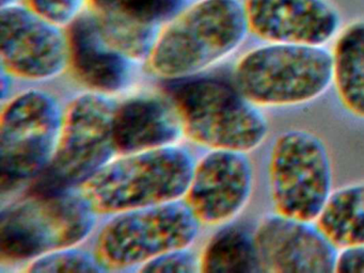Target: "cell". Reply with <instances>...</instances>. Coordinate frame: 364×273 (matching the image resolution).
Listing matches in <instances>:
<instances>
[{"label":"cell","mask_w":364,"mask_h":273,"mask_svg":"<svg viewBox=\"0 0 364 273\" xmlns=\"http://www.w3.org/2000/svg\"><path fill=\"white\" fill-rule=\"evenodd\" d=\"M268 183L274 213L315 222L332 191V166L321 138L306 129L277 136L268 161Z\"/></svg>","instance_id":"obj_7"},{"label":"cell","mask_w":364,"mask_h":273,"mask_svg":"<svg viewBox=\"0 0 364 273\" xmlns=\"http://www.w3.org/2000/svg\"><path fill=\"white\" fill-rule=\"evenodd\" d=\"M183 129L173 104L159 98L139 97L117 108L112 134L116 149L134 154L170 144Z\"/></svg>","instance_id":"obj_15"},{"label":"cell","mask_w":364,"mask_h":273,"mask_svg":"<svg viewBox=\"0 0 364 273\" xmlns=\"http://www.w3.org/2000/svg\"><path fill=\"white\" fill-rule=\"evenodd\" d=\"M4 70L28 80H46L69 68L68 32L25 2L0 8Z\"/></svg>","instance_id":"obj_10"},{"label":"cell","mask_w":364,"mask_h":273,"mask_svg":"<svg viewBox=\"0 0 364 273\" xmlns=\"http://www.w3.org/2000/svg\"><path fill=\"white\" fill-rule=\"evenodd\" d=\"M63 117L50 94L31 91L8 105L1 119V187L39 176L58 144Z\"/></svg>","instance_id":"obj_9"},{"label":"cell","mask_w":364,"mask_h":273,"mask_svg":"<svg viewBox=\"0 0 364 273\" xmlns=\"http://www.w3.org/2000/svg\"><path fill=\"white\" fill-rule=\"evenodd\" d=\"M262 272H336L338 249L315 222L274 213L255 230Z\"/></svg>","instance_id":"obj_11"},{"label":"cell","mask_w":364,"mask_h":273,"mask_svg":"<svg viewBox=\"0 0 364 273\" xmlns=\"http://www.w3.org/2000/svg\"><path fill=\"white\" fill-rule=\"evenodd\" d=\"M242 0H197L163 26L149 58L157 76H193L235 53L248 36Z\"/></svg>","instance_id":"obj_1"},{"label":"cell","mask_w":364,"mask_h":273,"mask_svg":"<svg viewBox=\"0 0 364 273\" xmlns=\"http://www.w3.org/2000/svg\"><path fill=\"white\" fill-rule=\"evenodd\" d=\"M336 272L364 273V245L338 250Z\"/></svg>","instance_id":"obj_23"},{"label":"cell","mask_w":364,"mask_h":273,"mask_svg":"<svg viewBox=\"0 0 364 273\" xmlns=\"http://www.w3.org/2000/svg\"><path fill=\"white\" fill-rule=\"evenodd\" d=\"M315 223L338 250L364 245V181L332 191Z\"/></svg>","instance_id":"obj_17"},{"label":"cell","mask_w":364,"mask_h":273,"mask_svg":"<svg viewBox=\"0 0 364 273\" xmlns=\"http://www.w3.org/2000/svg\"><path fill=\"white\" fill-rule=\"evenodd\" d=\"M44 18L67 28L89 9V0H24Z\"/></svg>","instance_id":"obj_21"},{"label":"cell","mask_w":364,"mask_h":273,"mask_svg":"<svg viewBox=\"0 0 364 273\" xmlns=\"http://www.w3.org/2000/svg\"><path fill=\"white\" fill-rule=\"evenodd\" d=\"M95 209L82 196L33 194L4 211L1 255L10 260L41 257L84 240L95 225Z\"/></svg>","instance_id":"obj_6"},{"label":"cell","mask_w":364,"mask_h":273,"mask_svg":"<svg viewBox=\"0 0 364 273\" xmlns=\"http://www.w3.org/2000/svg\"><path fill=\"white\" fill-rule=\"evenodd\" d=\"M28 270L36 272H95L104 270V268L97 259H92L82 252L65 249L38 257Z\"/></svg>","instance_id":"obj_20"},{"label":"cell","mask_w":364,"mask_h":273,"mask_svg":"<svg viewBox=\"0 0 364 273\" xmlns=\"http://www.w3.org/2000/svg\"><path fill=\"white\" fill-rule=\"evenodd\" d=\"M197 262L184 250L169 252L144 264V272H193L197 271Z\"/></svg>","instance_id":"obj_22"},{"label":"cell","mask_w":364,"mask_h":273,"mask_svg":"<svg viewBox=\"0 0 364 273\" xmlns=\"http://www.w3.org/2000/svg\"><path fill=\"white\" fill-rule=\"evenodd\" d=\"M171 96L183 128L201 144L248 154L267 138V119L235 83L197 79L178 83Z\"/></svg>","instance_id":"obj_4"},{"label":"cell","mask_w":364,"mask_h":273,"mask_svg":"<svg viewBox=\"0 0 364 273\" xmlns=\"http://www.w3.org/2000/svg\"><path fill=\"white\" fill-rule=\"evenodd\" d=\"M234 83L257 107L308 104L332 85V53L323 46L267 43L240 58Z\"/></svg>","instance_id":"obj_2"},{"label":"cell","mask_w":364,"mask_h":273,"mask_svg":"<svg viewBox=\"0 0 364 273\" xmlns=\"http://www.w3.org/2000/svg\"><path fill=\"white\" fill-rule=\"evenodd\" d=\"M18 2H24V0H1V6H10V4H18Z\"/></svg>","instance_id":"obj_24"},{"label":"cell","mask_w":364,"mask_h":273,"mask_svg":"<svg viewBox=\"0 0 364 273\" xmlns=\"http://www.w3.org/2000/svg\"><path fill=\"white\" fill-rule=\"evenodd\" d=\"M252 190L253 166L247 153L214 149L193 171L187 203L199 221L219 225L242 213Z\"/></svg>","instance_id":"obj_12"},{"label":"cell","mask_w":364,"mask_h":273,"mask_svg":"<svg viewBox=\"0 0 364 273\" xmlns=\"http://www.w3.org/2000/svg\"><path fill=\"white\" fill-rule=\"evenodd\" d=\"M198 221L188 205L172 203L122 213L99 235L95 259L104 269L146 264L191 245Z\"/></svg>","instance_id":"obj_8"},{"label":"cell","mask_w":364,"mask_h":273,"mask_svg":"<svg viewBox=\"0 0 364 273\" xmlns=\"http://www.w3.org/2000/svg\"><path fill=\"white\" fill-rule=\"evenodd\" d=\"M193 171L191 156L182 149L139 151L106 164L84 183L82 196L104 213L166 204L187 193Z\"/></svg>","instance_id":"obj_3"},{"label":"cell","mask_w":364,"mask_h":273,"mask_svg":"<svg viewBox=\"0 0 364 273\" xmlns=\"http://www.w3.org/2000/svg\"><path fill=\"white\" fill-rule=\"evenodd\" d=\"M200 267L205 272H262L255 230L242 225L223 228L204 250Z\"/></svg>","instance_id":"obj_18"},{"label":"cell","mask_w":364,"mask_h":273,"mask_svg":"<svg viewBox=\"0 0 364 273\" xmlns=\"http://www.w3.org/2000/svg\"><path fill=\"white\" fill-rule=\"evenodd\" d=\"M185 8V0H89V10L100 17L159 26Z\"/></svg>","instance_id":"obj_19"},{"label":"cell","mask_w":364,"mask_h":273,"mask_svg":"<svg viewBox=\"0 0 364 273\" xmlns=\"http://www.w3.org/2000/svg\"><path fill=\"white\" fill-rule=\"evenodd\" d=\"M67 29L69 68L80 82L100 92L120 91L129 85L135 62L107 40L89 9Z\"/></svg>","instance_id":"obj_14"},{"label":"cell","mask_w":364,"mask_h":273,"mask_svg":"<svg viewBox=\"0 0 364 273\" xmlns=\"http://www.w3.org/2000/svg\"><path fill=\"white\" fill-rule=\"evenodd\" d=\"M249 30L267 43L323 46L340 29L341 16L328 0H244Z\"/></svg>","instance_id":"obj_13"},{"label":"cell","mask_w":364,"mask_h":273,"mask_svg":"<svg viewBox=\"0 0 364 273\" xmlns=\"http://www.w3.org/2000/svg\"><path fill=\"white\" fill-rule=\"evenodd\" d=\"M332 53V83L342 106L364 119V21L338 33Z\"/></svg>","instance_id":"obj_16"},{"label":"cell","mask_w":364,"mask_h":273,"mask_svg":"<svg viewBox=\"0 0 364 273\" xmlns=\"http://www.w3.org/2000/svg\"><path fill=\"white\" fill-rule=\"evenodd\" d=\"M117 107L105 96L76 98L63 115L58 144L38 177L33 194H56L85 183L107 164L116 149L112 134Z\"/></svg>","instance_id":"obj_5"}]
</instances>
